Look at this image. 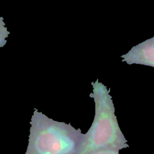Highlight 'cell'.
I'll list each match as a JSON object with an SVG mask.
<instances>
[{
    "label": "cell",
    "mask_w": 154,
    "mask_h": 154,
    "mask_svg": "<svg viewBox=\"0 0 154 154\" xmlns=\"http://www.w3.org/2000/svg\"><path fill=\"white\" fill-rule=\"evenodd\" d=\"M91 85L93 92L90 97L94 99L95 115L91 127L82 138L78 154H89L101 150L119 151L128 148V141L115 115L110 90L98 79Z\"/></svg>",
    "instance_id": "obj_1"
},
{
    "label": "cell",
    "mask_w": 154,
    "mask_h": 154,
    "mask_svg": "<svg viewBox=\"0 0 154 154\" xmlns=\"http://www.w3.org/2000/svg\"><path fill=\"white\" fill-rule=\"evenodd\" d=\"M29 123L28 144L25 154H78L84 135L80 129L54 120L37 109Z\"/></svg>",
    "instance_id": "obj_2"
},
{
    "label": "cell",
    "mask_w": 154,
    "mask_h": 154,
    "mask_svg": "<svg viewBox=\"0 0 154 154\" xmlns=\"http://www.w3.org/2000/svg\"><path fill=\"white\" fill-rule=\"evenodd\" d=\"M128 64H138L154 67V37L135 46L121 56Z\"/></svg>",
    "instance_id": "obj_3"
},
{
    "label": "cell",
    "mask_w": 154,
    "mask_h": 154,
    "mask_svg": "<svg viewBox=\"0 0 154 154\" xmlns=\"http://www.w3.org/2000/svg\"><path fill=\"white\" fill-rule=\"evenodd\" d=\"M89 154H119V151L110 150H101L91 152Z\"/></svg>",
    "instance_id": "obj_4"
}]
</instances>
